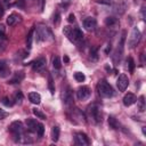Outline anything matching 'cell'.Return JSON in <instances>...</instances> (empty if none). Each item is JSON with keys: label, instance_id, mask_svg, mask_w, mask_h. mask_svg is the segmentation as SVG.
<instances>
[{"label": "cell", "instance_id": "obj_10", "mask_svg": "<svg viewBox=\"0 0 146 146\" xmlns=\"http://www.w3.org/2000/svg\"><path fill=\"white\" fill-rule=\"evenodd\" d=\"M96 26H97V22H96V19H95L94 17H87V18L83 21V27H84L87 31H89V32L95 31Z\"/></svg>", "mask_w": 146, "mask_h": 146}, {"label": "cell", "instance_id": "obj_4", "mask_svg": "<svg viewBox=\"0 0 146 146\" xmlns=\"http://www.w3.org/2000/svg\"><path fill=\"white\" fill-rule=\"evenodd\" d=\"M9 131L14 135L15 140H17L18 137L24 132V125H23V123L21 121H14L9 125Z\"/></svg>", "mask_w": 146, "mask_h": 146}, {"label": "cell", "instance_id": "obj_18", "mask_svg": "<svg viewBox=\"0 0 146 146\" xmlns=\"http://www.w3.org/2000/svg\"><path fill=\"white\" fill-rule=\"evenodd\" d=\"M9 68L7 67V64L5 60H0V75L1 76H6L7 74H9Z\"/></svg>", "mask_w": 146, "mask_h": 146}, {"label": "cell", "instance_id": "obj_2", "mask_svg": "<svg viewBox=\"0 0 146 146\" xmlns=\"http://www.w3.org/2000/svg\"><path fill=\"white\" fill-rule=\"evenodd\" d=\"M35 36H36V41L38 42H42V41H48L52 39V34L49 31V29L47 26L43 25H39L35 29Z\"/></svg>", "mask_w": 146, "mask_h": 146}, {"label": "cell", "instance_id": "obj_6", "mask_svg": "<svg viewBox=\"0 0 146 146\" xmlns=\"http://www.w3.org/2000/svg\"><path fill=\"white\" fill-rule=\"evenodd\" d=\"M91 95V90L88 86H82L79 87L76 90V97L79 100H87Z\"/></svg>", "mask_w": 146, "mask_h": 146}, {"label": "cell", "instance_id": "obj_32", "mask_svg": "<svg viewBox=\"0 0 146 146\" xmlns=\"http://www.w3.org/2000/svg\"><path fill=\"white\" fill-rule=\"evenodd\" d=\"M71 31H72V27L71 26H64V29H63V33L67 38H70V35H71Z\"/></svg>", "mask_w": 146, "mask_h": 146}, {"label": "cell", "instance_id": "obj_36", "mask_svg": "<svg viewBox=\"0 0 146 146\" xmlns=\"http://www.w3.org/2000/svg\"><path fill=\"white\" fill-rule=\"evenodd\" d=\"M54 23H55V25H58V24H59V13H56V14H55Z\"/></svg>", "mask_w": 146, "mask_h": 146}, {"label": "cell", "instance_id": "obj_21", "mask_svg": "<svg viewBox=\"0 0 146 146\" xmlns=\"http://www.w3.org/2000/svg\"><path fill=\"white\" fill-rule=\"evenodd\" d=\"M33 32H34V29H31L27 33V36H26V47L29 49H31L32 47V39H33Z\"/></svg>", "mask_w": 146, "mask_h": 146}, {"label": "cell", "instance_id": "obj_39", "mask_svg": "<svg viewBox=\"0 0 146 146\" xmlns=\"http://www.w3.org/2000/svg\"><path fill=\"white\" fill-rule=\"evenodd\" d=\"M110 50H111V43H110V44H107V47H106V49H105V52H106V54H108V51H110Z\"/></svg>", "mask_w": 146, "mask_h": 146}, {"label": "cell", "instance_id": "obj_35", "mask_svg": "<svg viewBox=\"0 0 146 146\" xmlns=\"http://www.w3.org/2000/svg\"><path fill=\"white\" fill-rule=\"evenodd\" d=\"M7 116H8V113H7L5 110L0 108V120H3V119L7 117Z\"/></svg>", "mask_w": 146, "mask_h": 146}, {"label": "cell", "instance_id": "obj_26", "mask_svg": "<svg viewBox=\"0 0 146 146\" xmlns=\"http://www.w3.org/2000/svg\"><path fill=\"white\" fill-rule=\"evenodd\" d=\"M74 79L76 82H83L86 80V75L82 72H75L74 73Z\"/></svg>", "mask_w": 146, "mask_h": 146}, {"label": "cell", "instance_id": "obj_43", "mask_svg": "<svg viewBox=\"0 0 146 146\" xmlns=\"http://www.w3.org/2000/svg\"><path fill=\"white\" fill-rule=\"evenodd\" d=\"M3 1H5V2H9L10 0H3Z\"/></svg>", "mask_w": 146, "mask_h": 146}, {"label": "cell", "instance_id": "obj_30", "mask_svg": "<svg viewBox=\"0 0 146 146\" xmlns=\"http://www.w3.org/2000/svg\"><path fill=\"white\" fill-rule=\"evenodd\" d=\"M90 58H91V59H94V60H96V59L98 58V52H97V48H92V49L90 50Z\"/></svg>", "mask_w": 146, "mask_h": 146}, {"label": "cell", "instance_id": "obj_1", "mask_svg": "<svg viewBox=\"0 0 146 146\" xmlns=\"http://www.w3.org/2000/svg\"><path fill=\"white\" fill-rule=\"evenodd\" d=\"M97 90H98V94L104 97V98H110L113 96L114 91H113V88L112 86L106 81V80H100L97 84Z\"/></svg>", "mask_w": 146, "mask_h": 146}, {"label": "cell", "instance_id": "obj_24", "mask_svg": "<svg viewBox=\"0 0 146 146\" xmlns=\"http://www.w3.org/2000/svg\"><path fill=\"white\" fill-rule=\"evenodd\" d=\"M32 112H33V114L38 117V119H41V120H46L47 119V116H46V114L44 113H42L40 110H38V108H33L32 110Z\"/></svg>", "mask_w": 146, "mask_h": 146}, {"label": "cell", "instance_id": "obj_3", "mask_svg": "<svg viewBox=\"0 0 146 146\" xmlns=\"http://www.w3.org/2000/svg\"><path fill=\"white\" fill-rule=\"evenodd\" d=\"M88 115L90 119H92V121L95 123H100L102 122V112L98 107V105L96 104H91L89 107H88Z\"/></svg>", "mask_w": 146, "mask_h": 146}, {"label": "cell", "instance_id": "obj_14", "mask_svg": "<svg viewBox=\"0 0 146 146\" xmlns=\"http://www.w3.org/2000/svg\"><path fill=\"white\" fill-rule=\"evenodd\" d=\"M21 21V16L19 15H17V14H15V13H13V14H10L8 17H7V24L9 25V26H14L17 22H19Z\"/></svg>", "mask_w": 146, "mask_h": 146}, {"label": "cell", "instance_id": "obj_11", "mask_svg": "<svg viewBox=\"0 0 146 146\" xmlns=\"http://www.w3.org/2000/svg\"><path fill=\"white\" fill-rule=\"evenodd\" d=\"M44 66H46V58L44 57H39L32 62V67L34 71H41Z\"/></svg>", "mask_w": 146, "mask_h": 146}, {"label": "cell", "instance_id": "obj_19", "mask_svg": "<svg viewBox=\"0 0 146 146\" xmlns=\"http://www.w3.org/2000/svg\"><path fill=\"white\" fill-rule=\"evenodd\" d=\"M58 138H59V128L57 125H55L51 129V140L52 141H57Z\"/></svg>", "mask_w": 146, "mask_h": 146}, {"label": "cell", "instance_id": "obj_27", "mask_svg": "<svg viewBox=\"0 0 146 146\" xmlns=\"http://www.w3.org/2000/svg\"><path fill=\"white\" fill-rule=\"evenodd\" d=\"M128 66H129L130 73H133V71H135V60L132 59V57H128Z\"/></svg>", "mask_w": 146, "mask_h": 146}, {"label": "cell", "instance_id": "obj_28", "mask_svg": "<svg viewBox=\"0 0 146 146\" xmlns=\"http://www.w3.org/2000/svg\"><path fill=\"white\" fill-rule=\"evenodd\" d=\"M36 135L39 136V137H42L43 136V132H44V127H43V124L42 123H39L38 124V128H36Z\"/></svg>", "mask_w": 146, "mask_h": 146}, {"label": "cell", "instance_id": "obj_13", "mask_svg": "<svg viewBox=\"0 0 146 146\" xmlns=\"http://www.w3.org/2000/svg\"><path fill=\"white\" fill-rule=\"evenodd\" d=\"M123 105L124 106H131L132 104H135L136 103V100H137V98H136V96L133 95V94H131V92H128L127 95H124V97H123Z\"/></svg>", "mask_w": 146, "mask_h": 146}, {"label": "cell", "instance_id": "obj_37", "mask_svg": "<svg viewBox=\"0 0 146 146\" xmlns=\"http://www.w3.org/2000/svg\"><path fill=\"white\" fill-rule=\"evenodd\" d=\"M67 21H68V23H73V22L75 21V16H74V14H70Z\"/></svg>", "mask_w": 146, "mask_h": 146}, {"label": "cell", "instance_id": "obj_31", "mask_svg": "<svg viewBox=\"0 0 146 146\" xmlns=\"http://www.w3.org/2000/svg\"><path fill=\"white\" fill-rule=\"evenodd\" d=\"M14 99H15V102L21 103L22 99H23V94H22V91H17V92L15 94V96H14Z\"/></svg>", "mask_w": 146, "mask_h": 146}, {"label": "cell", "instance_id": "obj_22", "mask_svg": "<svg viewBox=\"0 0 146 146\" xmlns=\"http://www.w3.org/2000/svg\"><path fill=\"white\" fill-rule=\"evenodd\" d=\"M125 8H127V5H125L124 1H120V2L116 3V6H115L116 13H119V14H123L124 10H125Z\"/></svg>", "mask_w": 146, "mask_h": 146}, {"label": "cell", "instance_id": "obj_8", "mask_svg": "<svg viewBox=\"0 0 146 146\" xmlns=\"http://www.w3.org/2000/svg\"><path fill=\"white\" fill-rule=\"evenodd\" d=\"M72 42H80L83 39V33L79 27H72L71 31V35L68 38Z\"/></svg>", "mask_w": 146, "mask_h": 146}, {"label": "cell", "instance_id": "obj_41", "mask_svg": "<svg viewBox=\"0 0 146 146\" xmlns=\"http://www.w3.org/2000/svg\"><path fill=\"white\" fill-rule=\"evenodd\" d=\"M68 60H70L68 57H67V56H64V62H65V63H68Z\"/></svg>", "mask_w": 146, "mask_h": 146}, {"label": "cell", "instance_id": "obj_16", "mask_svg": "<svg viewBox=\"0 0 146 146\" xmlns=\"http://www.w3.org/2000/svg\"><path fill=\"white\" fill-rule=\"evenodd\" d=\"M104 23H105V25L107 27H113V26H115V25L119 24V19L116 17H114V16H108V17L105 18Z\"/></svg>", "mask_w": 146, "mask_h": 146}, {"label": "cell", "instance_id": "obj_42", "mask_svg": "<svg viewBox=\"0 0 146 146\" xmlns=\"http://www.w3.org/2000/svg\"><path fill=\"white\" fill-rule=\"evenodd\" d=\"M63 2H65V3H70L71 2V0H62Z\"/></svg>", "mask_w": 146, "mask_h": 146}, {"label": "cell", "instance_id": "obj_23", "mask_svg": "<svg viewBox=\"0 0 146 146\" xmlns=\"http://www.w3.org/2000/svg\"><path fill=\"white\" fill-rule=\"evenodd\" d=\"M108 125L112 129H119V122L114 116H110L108 117Z\"/></svg>", "mask_w": 146, "mask_h": 146}, {"label": "cell", "instance_id": "obj_40", "mask_svg": "<svg viewBox=\"0 0 146 146\" xmlns=\"http://www.w3.org/2000/svg\"><path fill=\"white\" fill-rule=\"evenodd\" d=\"M3 15V8H2V6L0 5V16H2Z\"/></svg>", "mask_w": 146, "mask_h": 146}, {"label": "cell", "instance_id": "obj_20", "mask_svg": "<svg viewBox=\"0 0 146 146\" xmlns=\"http://www.w3.org/2000/svg\"><path fill=\"white\" fill-rule=\"evenodd\" d=\"M136 102H137V106H138L139 112H144L145 111V97L141 95L138 98V100H136Z\"/></svg>", "mask_w": 146, "mask_h": 146}, {"label": "cell", "instance_id": "obj_9", "mask_svg": "<svg viewBox=\"0 0 146 146\" xmlns=\"http://www.w3.org/2000/svg\"><path fill=\"white\" fill-rule=\"evenodd\" d=\"M116 86L119 88L120 91H124L128 86H129V79L125 74H121L119 78H117V81H116Z\"/></svg>", "mask_w": 146, "mask_h": 146}, {"label": "cell", "instance_id": "obj_7", "mask_svg": "<svg viewBox=\"0 0 146 146\" xmlns=\"http://www.w3.org/2000/svg\"><path fill=\"white\" fill-rule=\"evenodd\" d=\"M74 140H75V144L79 145V146H87L90 144V140L88 138V136L83 132H76L74 135Z\"/></svg>", "mask_w": 146, "mask_h": 146}, {"label": "cell", "instance_id": "obj_25", "mask_svg": "<svg viewBox=\"0 0 146 146\" xmlns=\"http://www.w3.org/2000/svg\"><path fill=\"white\" fill-rule=\"evenodd\" d=\"M52 66L56 70H59L62 67V62H60V58L58 56H55L54 57V59H52Z\"/></svg>", "mask_w": 146, "mask_h": 146}, {"label": "cell", "instance_id": "obj_34", "mask_svg": "<svg viewBox=\"0 0 146 146\" xmlns=\"http://www.w3.org/2000/svg\"><path fill=\"white\" fill-rule=\"evenodd\" d=\"M2 104L6 105V106H13V102H10V99L7 98V97L2 98Z\"/></svg>", "mask_w": 146, "mask_h": 146}, {"label": "cell", "instance_id": "obj_17", "mask_svg": "<svg viewBox=\"0 0 146 146\" xmlns=\"http://www.w3.org/2000/svg\"><path fill=\"white\" fill-rule=\"evenodd\" d=\"M29 99H30V102H31L32 104L38 105V104H40V102H41V96H40L38 92H30V94H29Z\"/></svg>", "mask_w": 146, "mask_h": 146}, {"label": "cell", "instance_id": "obj_15", "mask_svg": "<svg viewBox=\"0 0 146 146\" xmlns=\"http://www.w3.org/2000/svg\"><path fill=\"white\" fill-rule=\"evenodd\" d=\"M38 124H39V122L35 119H31V117L26 119V127L29 128L30 131L35 132L36 131V128H38Z\"/></svg>", "mask_w": 146, "mask_h": 146}, {"label": "cell", "instance_id": "obj_29", "mask_svg": "<svg viewBox=\"0 0 146 146\" xmlns=\"http://www.w3.org/2000/svg\"><path fill=\"white\" fill-rule=\"evenodd\" d=\"M48 88L50 90V92L54 95L55 94V86H54V81H52V78L49 76V80H48Z\"/></svg>", "mask_w": 146, "mask_h": 146}, {"label": "cell", "instance_id": "obj_5", "mask_svg": "<svg viewBox=\"0 0 146 146\" xmlns=\"http://www.w3.org/2000/svg\"><path fill=\"white\" fill-rule=\"evenodd\" d=\"M140 38H141V33L140 31L138 30V27H133L132 31H131V34L129 36V40H128V46L130 48H135L139 41H140Z\"/></svg>", "mask_w": 146, "mask_h": 146}, {"label": "cell", "instance_id": "obj_33", "mask_svg": "<svg viewBox=\"0 0 146 146\" xmlns=\"http://www.w3.org/2000/svg\"><path fill=\"white\" fill-rule=\"evenodd\" d=\"M6 35V27L3 24H0V39H3Z\"/></svg>", "mask_w": 146, "mask_h": 146}, {"label": "cell", "instance_id": "obj_12", "mask_svg": "<svg viewBox=\"0 0 146 146\" xmlns=\"http://www.w3.org/2000/svg\"><path fill=\"white\" fill-rule=\"evenodd\" d=\"M24 78H25V73H24L23 71H17V72H15L14 76H13L11 79H9V80H8V83H10V84L19 83L21 81H23V79H24Z\"/></svg>", "mask_w": 146, "mask_h": 146}, {"label": "cell", "instance_id": "obj_38", "mask_svg": "<svg viewBox=\"0 0 146 146\" xmlns=\"http://www.w3.org/2000/svg\"><path fill=\"white\" fill-rule=\"evenodd\" d=\"M98 2L104 5H112V0H98Z\"/></svg>", "mask_w": 146, "mask_h": 146}]
</instances>
